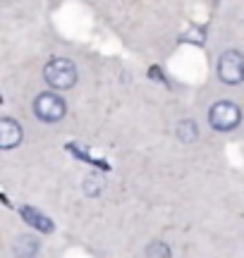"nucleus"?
<instances>
[{
  "mask_svg": "<svg viewBox=\"0 0 244 258\" xmlns=\"http://www.w3.org/2000/svg\"><path fill=\"white\" fill-rule=\"evenodd\" d=\"M175 134H177V139L182 141V144H191V141H196L199 139V129H196V122H191V120H182L177 129H175Z\"/></svg>",
  "mask_w": 244,
  "mask_h": 258,
  "instance_id": "6e6552de",
  "label": "nucleus"
},
{
  "mask_svg": "<svg viewBox=\"0 0 244 258\" xmlns=\"http://www.w3.org/2000/svg\"><path fill=\"white\" fill-rule=\"evenodd\" d=\"M65 112H67V105L57 93H38L34 101V115L43 122H57L65 117Z\"/></svg>",
  "mask_w": 244,
  "mask_h": 258,
  "instance_id": "7ed1b4c3",
  "label": "nucleus"
},
{
  "mask_svg": "<svg viewBox=\"0 0 244 258\" xmlns=\"http://www.w3.org/2000/svg\"><path fill=\"white\" fill-rule=\"evenodd\" d=\"M19 215L24 218V222H29L31 227H36L38 232H53L51 218L43 215V213H38L36 208H31V206H22V208H19Z\"/></svg>",
  "mask_w": 244,
  "mask_h": 258,
  "instance_id": "423d86ee",
  "label": "nucleus"
},
{
  "mask_svg": "<svg viewBox=\"0 0 244 258\" xmlns=\"http://www.w3.org/2000/svg\"><path fill=\"white\" fill-rule=\"evenodd\" d=\"M43 77L53 89H72L77 84V65L65 60V57H55L43 67Z\"/></svg>",
  "mask_w": 244,
  "mask_h": 258,
  "instance_id": "f257e3e1",
  "label": "nucleus"
},
{
  "mask_svg": "<svg viewBox=\"0 0 244 258\" xmlns=\"http://www.w3.org/2000/svg\"><path fill=\"white\" fill-rule=\"evenodd\" d=\"M218 77L225 84H240L244 81V57L237 51H225L218 60Z\"/></svg>",
  "mask_w": 244,
  "mask_h": 258,
  "instance_id": "20e7f679",
  "label": "nucleus"
},
{
  "mask_svg": "<svg viewBox=\"0 0 244 258\" xmlns=\"http://www.w3.org/2000/svg\"><path fill=\"white\" fill-rule=\"evenodd\" d=\"M101 189H103V177H101V175H89V177L84 180V191H86L89 196H98Z\"/></svg>",
  "mask_w": 244,
  "mask_h": 258,
  "instance_id": "9d476101",
  "label": "nucleus"
},
{
  "mask_svg": "<svg viewBox=\"0 0 244 258\" xmlns=\"http://www.w3.org/2000/svg\"><path fill=\"white\" fill-rule=\"evenodd\" d=\"M149 77H151V79H158V81H163V84H165V77L161 74V67H151Z\"/></svg>",
  "mask_w": 244,
  "mask_h": 258,
  "instance_id": "9b49d317",
  "label": "nucleus"
},
{
  "mask_svg": "<svg viewBox=\"0 0 244 258\" xmlns=\"http://www.w3.org/2000/svg\"><path fill=\"white\" fill-rule=\"evenodd\" d=\"M170 256H172V251H170V246L165 241H153L146 249V258H170Z\"/></svg>",
  "mask_w": 244,
  "mask_h": 258,
  "instance_id": "1a4fd4ad",
  "label": "nucleus"
},
{
  "mask_svg": "<svg viewBox=\"0 0 244 258\" xmlns=\"http://www.w3.org/2000/svg\"><path fill=\"white\" fill-rule=\"evenodd\" d=\"M22 141V127L19 122H15L12 117H2L0 120V148L10 151V148L19 146Z\"/></svg>",
  "mask_w": 244,
  "mask_h": 258,
  "instance_id": "39448f33",
  "label": "nucleus"
},
{
  "mask_svg": "<svg viewBox=\"0 0 244 258\" xmlns=\"http://www.w3.org/2000/svg\"><path fill=\"white\" fill-rule=\"evenodd\" d=\"M240 120H242V112L230 101H218L208 110V122H211V127L218 129V131H232L240 125Z\"/></svg>",
  "mask_w": 244,
  "mask_h": 258,
  "instance_id": "f03ea898",
  "label": "nucleus"
},
{
  "mask_svg": "<svg viewBox=\"0 0 244 258\" xmlns=\"http://www.w3.org/2000/svg\"><path fill=\"white\" fill-rule=\"evenodd\" d=\"M38 249H41V244L31 234H19L15 239V256L17 258H34L38 254Z\"/></svg>",
  "mask_w": 244,
  "mask_h": 258,
  "instance_id": "0eeeda50",
  "label": "nucleus"
}]
</instances>
